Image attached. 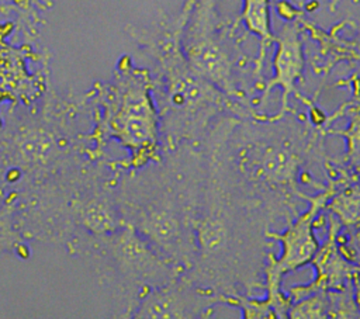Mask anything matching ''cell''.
Wrapping results in <instances>:
<instances>
[{
    "mask_svg": "<svg viewBox=\"0 0 360 319\" xmlns=\"http://www.w3.org/2000/svg\"><path fill=\"white\" fill-rule=\"evenodd\" d=\"M316 135L283 115L219 118L201 148L214 178L264 212L273 222L300 215L301 184L315 185L308 164L318 155Z\"/></svg>",
    "mask_w": 360,
    "mask_h": 319,
    "instance_id": "cell-1",
    "label": "cell"
},
{
    "mask_svg": "<svg viewBox=\"0 0 360 319\" xmlns=\"http://www.w3.org/2000/svg\"><path fill=\"white\" fill-rule=\"evenodd\" d=\"M193 0L176 15L160 10L149 25H127L129 38L152 62L153 96L160 119L162 150L180 145L201 146L214 124L228 115H259L202 79L181 49V31Z\"/></svg>",
    "mask_w": 360,
    "mask_h": 319,
    "instance_id": "cell-2",
    "label": "cell"
},
{
    "mask_svg": "<svg viewBox=\"0 0 360 319\" xmlns=\"http://www.w3.org/2000/svg\"><path fill=\"white\" fill-rule=\"evenodd\" d=\"M208 164V163H207ZM271 221L207 173L193 219L194 259L183 274L197 285L226 297L263 288L271 243Z\"/></svg>",
    "mask_w": 360,
    "mask_h": 319,
    "instance_id": "cell-3",
    "label": "cell"
},
{
    "mask_svg": "<svg viewBox=\"0 0 360 319\" xmlns=\"http://www.w3.org/2000/svg\"><path fill=\"white\" fill-rule=\"evenodd\" d=\"M97 100L104 110L108 134L132 156L136 169L162 156L160 119L153 96L150 72L122 55L112 80L96 84Z\"/></svg>",
    "mask_w": 360,
    "mask_h": 319,
    "instance_id": "cell-4",
    "label": "cell"
},
{
    "mask_svg": "<svg viewBox=\"0 0 360 319\" xmlns=\"http://www.w3.org/2000/svg\"><path fill=\"white\" fill-rule=\"evenodd\" d=\"M218 0H193L181 31L190 66L231 98L250 105L245 73L248 56L235 37L238 25L221 17Z\"/></svg>",
    "mask_w": 360,
    "mask_h": 319,
    "instance_id": "cell-5",
    "label": "cell"
},
{
    "mask_svg": "<svg viewBox=\"0 0 360 319\" xmlns=\"http://www.w3.org/2000/svg\"><path fill=\"white\" fill-rule=\"evenodd\" d=\"M330 194V184L315 195H309L307 200L309 208L291 221L287 222L285 229L281 233L267 230V237L274 242H280L281 253L274 257L273 252L267 256L264 267L266 298L273 305L277 318H288V309L291 305L290 297L281 291L283 275L295 271L309 264L319 249V242L314 233V225L316 216L323 211L328 197Z\"/></svg>",
    "mask_w": 360,
    "mask_h": 319,
    "instance_id": "cell-6",
    "label": "cell"
},
{
    "mask_svg": "<svg viewBox=\"0 0 360 319\" xmlns=\"http://www.w3.org/2000/svg\"><path fill=\"white\" fill-rule=\"evenodd\" d=\"M222 298L180 274L169 282L150 288L134 308L131 318L194 319L205 318Z\"/></svg>",
    "mask_w": 360,
    "mask_h": 319,
    "instance_id": "cell-7",
    "label": "cell"
},
{
    "mask_svg": "<svg viewBox=\"0 0 360 319\" xmlns=\"http://www.w3.org/2000/svg\"><path fill=\"white\" fill-rule=\"evenodd\" d=\"M276 52L273 56V76L262 87L263 93L259 104L263 105L274 87L281 89V108L277 115H283L288 110V97L298 96L297 83L302 80L304 52L302 39L297 22L285 21L280 31L274 35Z\"/></svg>",
    "mask_w": 360,
    "mask_h": 319,
    "instance_id": "cell-8",
    "label": "cell"
},
{
    "mask_svg": "<svg viewBox=\"0 0 360 319\" xmlns=\"http://www.w3.org/2000/svg\"><path fill=\"white\" fill-rule=\"evenodd\" d=\"M270 0H243L240 14L233 21L235 25L243 22L250 34L259 38V53L253 59V76L259 82L262 77L264 56L269 46L274 42V34L270 24Z\"/></svg>",
    "mask_w": 360,
    "mask_h": 319,
    "instance_id": "cell-9",
    "label": "cell"
},
{
    "mask_svg": "<svg viewBox=\"0 0 360 319\" xmlns=\"http://www.w3.org/2000/svg\"><path fill=\"white\" fill-rule=\"evenodd\" d=\"M323 211H328L342 228H352L360 223V184L335 185L330 183V194Z\"/></svg>",
    "mask_w": 360,
    "mask_h": 319,
    "instance_id": "cell-10",
    "label": "cell"
},
{
    "mask_svg": "<svg viewBox=\"0 0 360 319\" xmlns=\"http://www.w3.org/2000/svg\"><path fill=\"white\" fill-rule=\"evenodd\" d=\"M288 318L319 319L328 318V295L326 291H315L291 302Z\"/></svg>",
    "mask_w": 360,
    "mask_h": 319,
    "instance_id": "cell-11",
    "label": "cell"
},
{
    "mask_svg": "<svg viewBox=\"0 0 360 319\" xmlns=\"http://www.w3.org/2000/svg\"><path fill=\"white\" fill-rule=\"evenodd\" d=\"M340 134L346 138L345 162L353 174L360 176V111L352 115L347 129Z\"/></svg>",
    "mask_w": 360,
    "mask_h": 319,
    "instance_id": "cell-12",
    "label": "cell"
},
{
    "mask_svg": "<svg viewBox=\"0 0 360 319\" xmlns=\"http://www.w3.org/2000/svg\"><path fill=\"white\" fill-rule=\"evenodd\" d=\"M343 229L346 230V237L339 240L336 236L338 247L349 261L360 267V223Z\"/></svg>",
    "mask_w": 360,
    "mask_h": 319,
    "instance_id": "cell-13",
    "label": "cell"
},
{
    "mask_svg": "<svg viewBox=\"0 0 360 319\" xmlns=\"http://www.w3.org/2000/svg\"><path fill=\"white\" fill-rule=\"evenodd\" d=\"M20 243L15 232L11 229V222L4 212H0V246L1 247H17Z\"/></svg>",
    "mask_w": 360,
    "mask_h": 319,
    "instance_id": "cell-14",
    "label": "cell"
},
{
    "mask_svg": "<svg viewBox=\"0 0 360 319\" xmlns=\"http://www.w3.org/2000/svg\"><path fill=\"white\" fill-rule=\"evenodd\" d=\"M352 287H353L354 301H356L357 308H359V312H360V270L353 275V278H352Z\"/></svg>",
    "mask_w": 360,
    "mask_h": 319,
    "instance_id": "cell-15",
    "label": "cell"
},
{
    "mask_svg": "<svg viewBox=\"0 0 360 319\" xmlns=\"http://www.w3.org/2000/svg\"><path fill=\"white\" fill-rule=\"evenodd\" d=\"M30 3H32L34 6L39 7L41 10H46L48 7L52 6V1L51 0H28Z\"/></svg>",
    "mask_w": 360,
    "mask_h": 319,
    "instance_id": "cell-16",
    "label": "cell"
},
{
    "mask_svg": "<svg viewBox=\"0 0 360 319\" xmlns=\"http://www.w3.org/2000/svg\"><path fill=\"white\" fill-rule=\"evenodd\" d=\"M339 1H340V0H330V10H335V7L338 6Z\"/></svg>",
    "mask_w": 360,
    "mask_h": 319,
    "instance_id": "cell-17",
    "label": "cell"
},
{
    "mask_svg": "<svg viewBox=\"0 0 360 319\" xmlns=\"http://www.w3.org/2000/svg\"><path fill=\"white\" fill-rule=\"evenodd\" d=\"M304 1H305V0H300V3H301V4H302V3H304Z\"/></svg>",
    "mask_w": 360,
    "mask_h": 319,
    "instance_id": "cell-18",
    "label": "cell"
}]
</instances>
